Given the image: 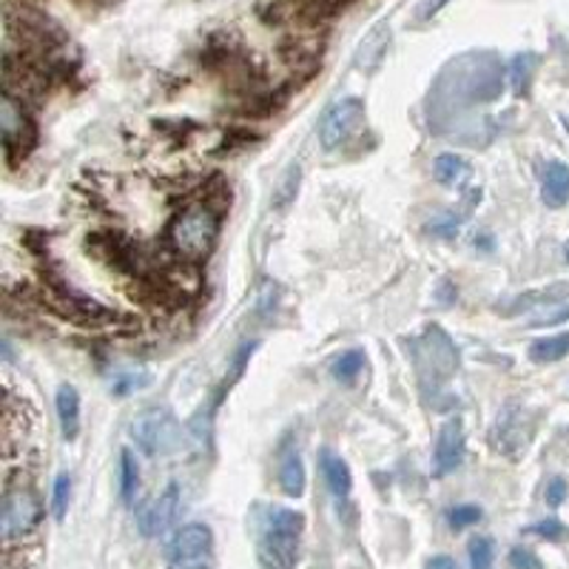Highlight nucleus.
I'll return each instance as SVG.
<instances>
[{"instance_id":"1","label":"nucleus","mask_w":569,"mask_h":569,"mask_svg":"<svg viewBox=\"0 0 569 569\" xmlns=\"http://www.w3.org/2000/svg\"><path fill=\"white\" fill-rule=\"evenodd\" d=\"M305 530V516L297 510L273 507L262 527L257 556L262 569H293L299 561V538Z\"/></svg>"},{"instance_id":"2","label":"nucleus","mask_w":569,"mask_h":569,"mask_svg":"<svg viewBox=\"0 0 569 569\" xmlns=\"http://www.w3.org/2000/svg\"><path fill=\"white\" fill-rule=\"evenodd\" d=\"M217 233H220V217L211 208H188L171 226V246L186 259H202L211 253Z\"/></svg>"},{"instance_id":"3","label":"nucleus","mask_w":569,"mask_h":569,"mask_svg":"<svg viewBox=\"0 0 569 569\" xmlns=\"http://www.w3.org/2000/svg\"><path fill=\"white\" fill-rule=\"evenodd\" d=\"M131 436L146 456H171L182 447V427L169 408H146L131 421Z\"/></svg>"},{"instance_id":"4","label":"nucleus","mask_w":569,"mask_h":569,"mask_svg":"<svg viewBox=\"0 0 569 569\" xmlns=\"http://www.w3.org/2000/svg\"><path fill=\"white\" fill-rule=\"evenodd\" d=\"M40 518H43V510H40L38 496L29 487H9L0 505V536L7 541L29 536L40 525Z\"/></svg>"},{"instance_id":"5","label":"nucleus","mask_w":569,"mask_h":569,"mask_svg":"<svg viewBox=\"0 0 569 569\" xmlns=\"http://www.w3.org/2000/svg\"><path fill=\"white\" fill-rule=\"evenodd\" d=\"M365 123V103L356 98L339 100L333 109H328V114L322 117V126H319V140L328 151L339 149L350 134H353L359 126Z\"/></svg>"},{"instance_id":"6","label":"nucleus","mask_w":569,"mask_h":569,"mask_svg":"<svg viewBox=\"0 0 569 569\" xmlns=\"http://www.w3.org/2000/svg\"><path fill=\"white\" fill-rule=\"evenodd\" d=\"M177 512H180V487L169 485L160 496L149 498L137 510V527L146 538H157L171 530V525L177 521Z\"/></svg>"},{"instance_id":"7","label":"nucleus","mask_w":569,"mask_h":569,"mask_svg":"<svg viewBox=\"0 0 569 569\" xmlns=\"http://www.w3.org/2000/svg\"><path fill=\"white\" fill-rule=\"evenodd\" d=\"M0 134H3V149H7L9 157L14 151L27 154L32 149L34 126L12 94H3V100H0Z\"/></svg>"},{"instance_id":"8","label":"nucleus","mask_w":569,"mask_h":569,"mask_svg":"<svg viewBox=\"0 0 569 569\" xmlns=\"http://www.w3.org/2000/svg\"><path fill=\"white\" fill-rule=\"evenodd\" d=\"M490 439L498 453L516 459V456L521 453V447H527V441H530V430H525V410L518 408V405H507V408L498 413Z\"/></svg>"},{"instance_id":"9","label":"nucleus","mask_w":569,"mask_h":569,"mask_svg":"<svg viewBox=\"0 0 569 569\" xmlns=\"http://www.w3.org/2000/svg\"><path fill=\"white\" fill-rule=\"evenodd\" d=\"M465 425H461V419H450L439 430V439H436V476H447V472H453L461 465V459H465Z\"/></svg>"},{"instance_id":"10","label":"nucleus","mask_w":569,"mask_h":569,"mask_svg":"<svg viewBox=\"0 0 569 569\" xmlns=\"http://www.w3.org/2000/svg\"><path fill=\"white\" fill-rule=\"evenodd\" d=\"M213 547V536L206 525H186L174 532L169 541L171 561H186V558H206Z\"/></svg>"},{"instance_id":"11","label":"nucleus","mask_w":569,"mask_h":569,"mask_svg":"<svg viewBox=\"0 0 569 569\" xmlns=\"http://www.w3.org/2000/svg\"><path fill=\"white\" fill-rule=\"evenodd\" d=\"M569 299V284L567 282H556L550 288H538V291H527L521 297L512 299L510 305L501 308L505 317H518V313L536 311V308H552V305H563Z\"/></svg>"},{"instance_id":"12","label":"nucleus","mask_w":569,"mask_h":569,"mask_svg":"<svg viewBox=\"0 0 569 569\" xmlns=\"http://www.w3.org/2000/svg\"><path fill=\"white\" fill-rule=\"evenodd\" d=\"M388 46H390V29L388 27H373L368 34H365V40L359 43V49H356V69L362 71H376L379 69V63L385 60V54H388Z\"/></svg>"},{"instance_id":"13","label":"nucleus","mask_w":569,"mask_h":569,"mask_svg":"<svg viewBox=\"0 0 569 569\" xmlns=\"http://www.w3.org/2000/svg\"><path fill=\"white\" fill-rule=\"evenodd\" d=\"M319 467H322L325 485L330 487L333 496H350V490H353V476H350V467L345 465L342 456H337L333 450H319Z\"/></svg>"},{"instance_id":"14","label":"nucleus","mask_w":569,"mask_h":569,"mask_svg":"<svg viewBox=\"0 0 569 569\" xmlns=\"http://www.w3.org/2000/svg\"><path fill=\"white\" fill-rule=\"evenodd\" d=\"M54 408H58V421L60 433L66 441H74L80 433V393L71 385H63L58 390V399H54Z\"/></svg>"},{"instance_id":"15","label":"nucleus","mask_w":569,"mask_h":569,"mask_svg":"<svg viewBox=\"0 0 569 569\" xmlns=\"http://www.w3.org/2000/svg\"><path fill=\"white\" fill-rule=\"evenodd\" d=\"M433 174L441 186L461 188L472 177V166L467 157L456 154V151H445L433 160Z\"/></svg>"},{"instance_id":"16","label":"nucleus","mask_w":569,"mask_h":569,"mask_svg":"<svg viewBox=\"0 0 569 569\" xmlns=\"http://www.w3.org/2000/svg\"><path fill=\"white\" fill-rule=\"evenodd\" d=\"M541 197L550 208H561L569 202V166L567 162H550L543 171Z\"/></svg>"},{"instance_id":"17","label":"nucleus","mask_w":569,"mask_h":569,"mask_svg":"<svg viewBox=\"0 0 569 569\" xmlns=\"http://www.w3.org/2000/svg\"><path fill=\"white\" fill-rule=\"evenodd\" d=\"M305 481H308V476H305V465L302 459H299V453L284 456L282 465H279V485H282L284 496H291V498L302 496Z\"/></svg>"},{"instance_id":"18","label":"nucleus","mask_w":569,"mask_h":569,"mask_svg":"<svg viewBox=\"0 0 569 569\" xmlns=\"http://www.w3.org/2000/svg\"><path fill=\"white\" fill-rule=\"evenodd\" d=\"M563 356H569V333L538 339V342H532L530 348V359L538 365L558 362V359H563Z\"/></svg>"},{"instance_id":"19","label":"nucleus","mask_w":569,"mask_h":569,"mask_svg":"<svg viewBox=\"0 0 569 569\" xmlns=\"http://www.w3.org/2000/svg\"><path fill=\"white\" fill-rule=\"evenodd\" d=\"M330 370H333V379H337V382L350 385L356 379V376H359L365 370V350L362 348L345 350V353L339 356L337 362L330 365Z\"/></svg>"},{"instance_id":"20","label":"nucleus","mask_w":569,"mask_h":569,"mask_svg":"<svg viewBox=\"0 0 569 569\" xmlns=\"http://www.w3.org/2000/svg\"><path fill=\"white\" fill-rule=\"evenodd\" d=\"M137 487H140V467H137V459L131 456V450H123L120 453V498H123L126 505L134 501Z\"/></svg>"},{"instance_id":"21","label":"nucleus","mask_w":569,"mask_h":569,"mask_svg":"<svg viewBox=\"0 0 569 569\" xmlns=\"http://www.w3.org/2000/svg\"><path fill=\"white\" fill-rule=\"evenodd\" d=\"M69 501H71V476L69 472H60L52 487V516L58 518V521H63L66 512H69Z\"/></svg>"},{"instance_id":"22","label":"nucleus","mask_w":569,"mask_h":569,"mask_svg":"<svg viewBox=\"0 0 569 569\" xmlns=\"http://www.w3.org/2000/svg\"><path fill=\"white\" fill-rule=\"evenodd\" d=\"M532 69H536V54H518L512 60V89H516V94H525L530 89Z\"/></svg>"},{"instance_id":"23","label":"nucleus","mask_w":569,"mask_h":569,"mask_svg":"<svg viewBox=\"0 0 569 569\" xmlns=\"http://www.w3.org/2000/svg\"><path fill=\"white\" fill-rule=\"evenodd\" d=\"M470 567L472 569H492V541L479 536L470 541Z\"/></svg>"},{"instance_id":"24","label":"nucleus","mask_w":569,"mask_h":569,"mask_svg":"<svg viewBox=\"0 0 569 569\" xmlns=\"http://www.w3.org/2000/svg\"><path fill=\"white\" fill-rule=\"evenodd\" d=\"M297 186H299V166H293V169L284 171L282 182H279V191H277V197H273V206L277 208L288 206V202L297 197Z\"/></svg>"},{"instance_id":"25","label":"nucleus","mask_w":569,"mask_h":569,"mask_svg":"<svg viewBox=\"0 0 569 569\" xmlns=\"http://www.w3.org/2000/svg\"><path fill=\"white\" fill-rule=\"evenodd\" d=\"M569 322V305H552V308H543L541 313L530 319V328H543V325H561Z\"/></svg>"},{"instance_id":"26","label":"nucleus","mask_w":569,"mask_h":569,"mask_svg":"<svg viewBox=\"0 0 569 569\" xmlns=\"http://www.w3.org/2000/svg\"><path fill=\"white\" fill-rule=\"evenodd\" d=\"M479 521H481V510L476 505H461L450 512V525H453L456 530H465V527L479 525Z\"/></svg>"},{"instance_id":"27","label":"nucleus","mask_w":569,"mask_h":569,"mask_svg":"<svg viewBox=\"0 0 569 569\" xmlns=\"http://www.w3.org/2000/svg\"><path fill=\"white\" fill-rule=\"evenodd\" d=\"M530 532L547 538V541H561V538H567V527H563L558 518H547V521H538V525L530 527Z\"/></svg>"},{"instance_id":"28","label":"nucleus","mask_w":569,"mask_h":569,"mask_svg":"<svg viewBox=\"0 0 569 569\" xmlns=\"http://www.w3.org/2000/svg\"><path fill=\"white\" fill-rule=\"evenodd\" d=\"M510 563L516 569H541V561L536 558V552L525 550V547H516V550L510 552Z\"/></svg>"},{"instance_id":"29","label":"nucleus","mask_w":569,"mask_h":569,"mask_svg":"<svg viewBox=\"0 0 569 569\" xmlns=\"http://www.w3.org/2000/svg\"><path fill=\"white\" fill-rule=\"evenodd\" d=\"M563 498H567V481L563 479H552L547 485V505L550 507H561Z\"/></svg>"},{"instance_id":"30","label":"nucleus","mask_w":569,"mask_h":569,"mask_svg":"<svg viewBox=\"0 0 569 569\" xmlns=\"http://www.w3.org/2000/svg\"><path fill=\"white\" fill-rule=\"evenodd\" d=\"M445 3H447V0H421L419 9H416V18H419V20H430L436 12H439L441 7H445Z\"/></svg>"},{"instance_id":"31","label":"nucleus","mask_w":569,"mask_h":569,"mask_svg":"<svg viewBox=\"0 0 569 569\" xmlns=\"http://www.w3.org/2000/svg\"><path fill=\"white\" fill-rule=\"evenodd\" d=\"M169 569H211L206 558H186V561H171Z\"/></svg>"},{"instance_id":"32","label":"nucleus","mask_w":569,"mask_h":569,"mask_svg":"<svg viewBox=\"0 0 569 569\" xmlns=\"http://www.w3.org/2000/svg\"><path fill=\"white\" fill-rule=\"evenodd\" d=\"M427 569H459V563H456L450 556H436L427 561Z\"/></svg>"},{"instance_id":"33","label":"nucleus","mask_w":569,"mask_h":569,"mask_svg":"<svg viewBox=\"0 0 569 569\" xmlns=\"http://www.w3.org/2000/svg\"><path fill=\"white\" fill-rule=\"evenodd\" d=\"M563 257H567V262H569V242H567V246H563Z\"/></svg>"}]
</instances>
